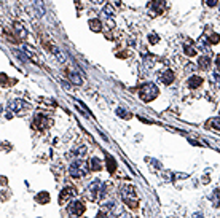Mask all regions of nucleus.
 Wrapping results in <instances>:
<instances>
[{
	"mask_svg": "<svg viewBox=\"0 0 220 218\" xmlns=\"http://www.w3.org/2000/svg\"><path fill=\"white\" fill-rule=\"evenodd\" d=\"M139 96H140V99H142L144 102H150V100H153L158 96V88H156V85H153V83H145V85L140 88Z\"/></svg>",
	"mask_w": 220,
	"mask_h": 218,
	"instance_id": "f257e3e1",
	"label": "nucleus"
},
{
	"mask_svg": "<svg viewBox=\"0 0 220 218\" xmlns=\"http://www.w3.org/2000/svg\"><path fill=\"white\" fill-rule=\"evenodd\" d=\"M69 174L73 177V178H80V177H83L84 174H86V167H84V164L83 163H73L70 167H69Z\"/></svg>",
	"mask_w": 220,
	"mask_h": 218,
	"instance_id": "f03ea898",
	"label": "nucleus"
},
{
	"mask_svg": "<svg viewBox=\"0 0 220 218\" xmlns=\"http://www.w3.org/2000/svg\"><path fill=\"white\" fill-rule=\"evenodd\" d=\"M83 212H84V204L81 202V201H73V202L69 204V213L80 216Z\"/></svg>",
	"mask_w": 220,
	"mask_h": 218,
	"instance_id": "7ed1b4c3",
	"label": "nucleus"
},
{
	"mask_svg": "<svg viewBox=\"0 0 220 218\" xmlns=\"http://www.w3.org/2000/svg\"><path fill=\"white\" fill-rule=\"evenodd\" d=\"M75 191H73V188H64L62 191H61V196H59V204H65V201H69Z\"/></svg>",
	"mask_w": 220,
	"mask_h": 218,
	"instance_id": "20e7f679",
	"label": "nucleus"
},
{
	"mask_svg": "<svg viewBox=\"0 0 220 218\" xmlns=\"http://www.w3.org/2000/svg\"><path fill=\"white\" fill-rule=\"evenodd\" d=\"M26 107H27V104L22 102V100H13V102L10 104V108L13 110V111H16V113L21 111V110H24Z\"/></svg>",
	"mask_w": 220,
	"mask_h": 218,
	"instance_id": "39448f33",
	"label": "nucleus"
},
{
	"mask_svg": "<svg viewBox=\"0 0 220 218\" xmlns=\"http://www.w3.org/2000/svg\"><path fill=\"white\" fill-rule=\"evenodd\" d=\"M161 81L164 83V85H171L174 81V72L172 70H166L164 73L161 75Z\"/></svg>",
	"mask_w": 220,
	"mask_h": 218,
	"instance_id": "423d86ee",
	"label": "nucleus"
},
{
	"mask_svg": "<svg viewBox=\"0 0 220 218\" xmlns=\"http://www.w3.org/2000/svg\"><path fill=\"white\" fill-rule=\"evenodd\" d=\"M69 80L73 83V85H77V86H80L83 83V80L80 78V75H78L77 72H69Z\"/></svg>",
	"mask_w": 220,
	"mask_h": 218,
	"instance_id": "0eeeda50",
	"label": "nucleus"
},
{
	"mask_svg": "<svg viewBox=\"0 0 220 218\" xmlns=\"http://www.w3.org/2000/svg\"><path fill=\"white\" fill-rule=\"evenodd\" d=\"M35 199H37V202H40V204H46L49 201V194L46 191H42V193H38L35 196Z\"/></svg>",
	"mask_w": 220,
	"mask_h": 218,
	"instance_id": "6e6552de",
	"label": "nucleus"
},
{
	"mask_svg": "<svg viewBox=\"0 0 220 218\" xmlns=\"http://www.w3.org/2000/svg\"><path fill=\"white\" fill-rule=\"evenodd\" d=\"M201 83H202V78H199V76H191L190 80H188V86L193 89V88H198Z\"/></svg>",
	"mask_w": 220,
	"mask_h": 218,
	"instance_id": "1a4fd4ad",
	"label": "nucleus"
},
{
	"mask_svg": "<svg viewBox=\"0 0 220 218\" xmlns=\"http://www.w3.org/2000/svg\"><path fill=\"white\" fill-rule=\"evenodd\" d=\"M206 126H207V127H211V129H217V131H220V118H212V120H209Z\"/></svg>",
	"mask_w": 220,
	"mask_h": 218,
	"instance_id": "9d476101",
	"label": "nucleus"
},
{
	"mask_svg": "<svg viewBox=\"0 0 220 218\" xmlns=\"http://www.w3.org/2000/svg\"><path fill=\"white\" fill-rule=\"evenodd\" d=\"M107 169H109V172L110 174H113L115 172V166H116V163H115V159L112 158V156H107Z\"/></svg>",
	"mask_w": 220,
	"mask_h": 218,
	"instance_id": "9b49d317",
	"label": "nucleus"
},
{
	"mask_svg": "<svg viewBox=\"0 0 220 218\" xmlns=\"http://www.w3.org/2000/svg\"><path fill=\"white\" fill-rule=\"evenodd\" d=\"M24 51H26V53H27V56H29V58L32 59V62H35V64H38V62H40V61H38V58H37V54L33 53V49H32V48L26 46V48H24Z\"/></svg>",
	"mask_w": 220,
	"mask_h": 218,
	"instance_id": "f8f14e48",
	"label": "nucleus"
},
{
	"mask_svg": "<svg viewBox=\"0 0 220 218\" xmlns=\"http://www.w3.org/2000/svg\"><path fill=\"white\" fill-rule=\"evenodd\" d=\"M89 164H91L93 170H100V169H102V163H100L97 158H93L91 161H89Z\"/></svg>",
	"mask_w": 220,
	"mask_h": 218,
	"instance_id": "ddd939ff",
	"label": "nucleus"
},
{
	"mask_svg": "<svg viewBox=\"0 0 220 218\" xmlns=\"http://www.w3.org/2000/svg\"><path fill=\"white\" fill-rule=\"evenodd\" d=\"M43 123H45V118H43L42 115H37L35 121L32 123V127H35V129H40V127L43 126Z\"/></svg>",
	"mask_w": 220,
	"mask_h": 218,
	"instance_id": "4468645a",
	"label": "nucleus"
},
{
	"mask_svg": "<svg viewBox=\"0 0 220 218\" xmlns=\"http://www.w3.org/2000/svg\"><path fill=\"white\" fill-rule=\"evenodd\" d=\"M89 27H91V30L99 32V30H100V21H99V19H93V21H89Z\"/></svg>",
	"mask_w": 220,
	"mask_h": 218,
	"instance_id": "2eb2a0df",
	"label": "nucleus"
},
{
	"mask_svg": "<svg viewBox=\"0 0 220 218\" xmlns=\"http://www.w3.org/2000/svg\"><path fill=\"white\" fill-rule=\"evenodd\" d=\"M199 67H201V69H204V70L209 69V67H211L209 58H201V59H199Z\"/></svg>",
	"mask_w": 220,
	"mask_h": 218,
	"instance_id": "dca6fc26",
	"label": "nucleus"
},
{
	"mask_svg": "<svg viewBox=\"0 0 220 218\" xmlns=\"http://www.w3.org/2000/svg\"><path fill=\"white\" fill-rule=\"evenodd\" d=\"M51 49H53V54H56V58H58V59L61 61V62H65V58H64V54L61 53V49H59V48H56V46H53Z\"/></svg>",
	"mask_w": 220,
	"mask_h": 218,
	"instance_id": "f3484780",
	"label": "nucleus"
},
{
	"mask_svg": "<svg viewBox=\"0 0 220 218\" xmlns=\"http://www.w3.org/2000/svg\"><path fill=\"white\" fill-rule=\"evenodd\" d=\"M14 30L19 33V37H26V30H24V27H22L21 24H14Z\"/></svg>",
	"mask_w": 220,
	"mask_h": 218,
	"instance_id": "a211bd4d",
	"label": "nucleus"
},
{
	"mask_svg": "<svg viewBox=\"0 0 220 218\" xmlns=\"http://www.w3.org/2000/svg\"><path fill=\"white\" fill-rule=\"evenodd\" d=\"M35 5H37V10H38V14H45V7H43L42 0H35Z\"/></svg>",
	"mask_w": 220,
	"mask_h": 218,
	"instance_id": "6ab92c4d",
	"label": "nucleus"
},
{
	"mask_svg": "<svg viewBox=\"0 0 220 218\" xmlns=\"http://www.w3.org/2000/svg\"><path fill=\"white\" fill-rule=\"evenodd\" d=\"M116 115H120L121 118H129V113H128V111H125L123 108H118L116 110Z\"/></svg>",
	"mask_w": 220,
	"mask_h": 218,
	"instance_id": "aec40b11",
	"label": "nucleus"
},
{
	"mask_svg": "<svg viewBox=\"0 0 220 218\" xmlns=\"http://www.w3.org/2000/svg\"><path fill=\"white\" fill-rule=\"evenodd\" d=\"M218 40H220V37L217 35V33H212V35H211V38H209V42H211L212 45H215V43H218Z\"/></svg>",
	"mask_w": 220,
	"mask_h": 218,
	"instance_id": "412c9836",
	"label": "nucleus"
},
{
	"mask_svg": "<svg viewBox=\"0 0 220 218\" xmlns=\"http://www.w3.org/2000/svg\"><path fill=\"white\" fill-rule=\"evenodd\" d=\"M185 54H187V56H195L196 54V49L195 48H187V49H185Z\"/></svg>",
	"mask_w": 220,
	"mask_h": 218,
	"instance_id": "4be33fe9",
	"label": "nucleus"
},
{
	"mask_svg": "<svg viewBox=\"0 0 220 218\" xmlns=\"http://www.w3.org/2000/svg\"><path fill=\"white\" fill-rule=\"evenodd\" d=\"M109 14V16H113V8H112V7H105L104 8V14Z\"/></svg>",
	"mask_w": 220,
	"mask_h": 218,
	"instance_id": "5701e85b",
	"label": "nucleus"
},
{
	"mask_svg": "<svg viewBox=\"0 0 220 218\" xmlns=\"http://www.w3.org/2000/svg\"><path fill=\"white\" fill-rule=\"evenodd\" d=\"M158 40H160L158 35H155V33H151V35H150V43H156Z\"/></svg>",
	"mask_w": 220,
	"mask_h": 218,
	"instance_id": "b1692460",
	"label": "nucleus"
},
{
	"mask_svg": "<svg viewBox=\"0 0 220 218\" xmlns=\"http://www.w3.org/2000/svg\"><path fill=\"white\" fill-rule=\"evenodd\" d=\"M206 3L209 5V7H215V5H217V0H206Z\"/></svg>",
	"mask_w": 220,
	"mask_h": 218,
	"instance_id": "393cba45",
	"label": "nucleus"
},
{
	"mask_svg": "<svg viewBox=\"0 0 220 218\" xmlns=\"http://www.w3.org/2000/svg\"><path fill=\"white\" fill-rule=\"evenodd\" d=\"M84 151H86V148L81 147L80 150H77V153H75V154H84Z\"/></svg>",
	"mask_w": 220,
	"mask_h": 218,
	"instance_id": "a878e982",
	"label": "nucleus"
},
{
	"mask_svg": "<svg viewBox=\"0 0 220 218\" xmlns=\"http://www.w3.org/2000/svg\"><path fill=\"white\" fill-rule=\"evenodd\" d=\"M215 62H217V67H218V69H220V56H218V58H217V61H215Z\"/></svg>",
	"mask_w": 220,
	"mask_h": 218,
	"instance_id": "bb28decb",
	"label": "nucleus"
},
{
	"mask_svg": "<svg viewBox=\"0 0 220 218\" xmlns=\"http://www.w3.org/2000/svg\"><path fill=\"white\" fill-rule=\"evenodd\" d=\"M91 2H94V3H100V2H104V0H91Z\"/></svg>",
	"mask_w": 220,
	"mask_h": 218,
	"instance_id": "cd10ccee",
	"label": "nucleus"
}]
</instances>
